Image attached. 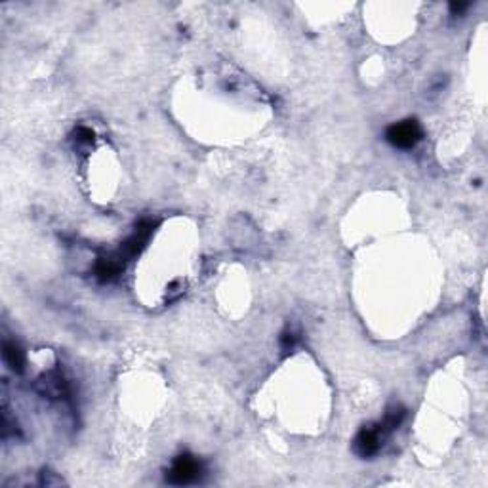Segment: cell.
Listing matches in <instances>:
<instances>
[{"label": "cell", "mask_w": 488, "mask_h": 488, "mask_svg": "<svg viewBox=\"0 0 488 488\" xmlns=\"http://www.w3.org/2000/svg\"><path fill=\"white\" fill-rule=\"evenodd\" d=\"M202 473H204V465L199 458L191 456V454H182V456L175 458L170 465L166 481L170 484H178V487L193 484L201 479Z\"/></svg>", "instance_id": "obj_1"}, {"label": "cell", "mask_w": 488, "mask_h": 488, "mask_svg": "<svg viewBox=\"0 0 488 488\" xmlns=\"http://www.w3.org/2000/svg\"><path fill=\"white\" fill-rule=\"evenodd\" d=\"M422 126L416 119H407L395 122L385 130V139L397 149H414L422 141Z\"/></svg>", "instance_id": "obj_2"}, {"label": "cell", "mask_w": 488, "mask_h": 488, "mask_svg": "<svg viewBox=\"0 0 488 488\" xmlns=\"http://www.w3.org/2000/svg\"><path fill=\"white\" fill-rule=\"evenodd\" d=\"M155 227H157V221H155V219L144 218L141 221H138V226H136L134 233L126 238L124 243L120 244L117 254H119L124 262H130V260H134L136 256H139V254L144 252L145 246H147V243H149V238L153 237Z\"/></svg>", "instance_id": "obj_3"}, {"label": "cell", "mask_w": 488, "mask_h": 488, "mask_svg": "<svg viewBox=\"0 0 488 488\" xmlns=\"http://www.w3.org/2000/svg\"><path fill=\"white\" fill-rule=\"evenodd\" d=\"M389 433L385 431V427L382 426V422L378 424H368L364 426L361 431L357 433V437L353 441V451L361 458H372L376 456L380 448H382L383 441Z\"/></svg>", "instance_id": "obj_4"}, {"label": "cell", "mask_w": 488, "mask_h": 488, "mask_svg": "<svg viewBox=\"0 0 488 488\" xmlns=\"http://www.w3.org/2000/svg\"><path fill=\"white\" fill-rule=\"evenodd\" d=\"M124 260L119 256V254H113V256H103L98 257L94 267V275L95 279L103 284L107 282H113L119 279V275H122L124 271Z\"/></svg>", "instance_id": "obj_5"}, {"label": "cell", "mask_w": 488, "mask_h": 488, "mask_svg": "<svg viewBox=\"0 0 488 488\" xmlns=\"http://www.w3.org/2000/svg\"><path fill=\"white\" fill-rule=\"evenodd\" d=\"M38 391L44 395V397H50V399H63L65 395L69 393V385L63 380V376L59 372H50L40 378L38 382Z\"/></svg>", "instance_id": "obj_6"}, {"label": "cell", "mask_w": 488, "mask_h": 488, "mask_svg": "<svg viewBox=\"0 0 488 488\" xmlns=\"http://www.w3.org/2000/svg\"><path fill=\"white\" fill-rule=\"evenodd\" d=\"M2 357H4V363L8 364V368L16 372V374H21L23 368H25V353H23V349L16 342L4 339V344H2Z\"/></svg>", "instance_id": "obj_7"}, {"label": "cell", "mask_w": 488, "mask_h": 488, "mask_svg": "<svg viewBox=\"0 0 488 488\" xmlns=\"http://www.w3.org/2000/svg\"><path fill=\"white\" fill-rule=\"evenodd\" d=\"M405 418H407V408L397 407V405H395V407L388 408V412H385V416H383L382 419V426L385 427V431L391 433L401 426L402 422H405Z\"/></svg>", "instance_id": "obj_8"}, {"label": "cell", "mask_w": 488, "mask_h": 488, "mask_svg": "<svg viewBox=\"0 0 488 488\" xmlns=\"http://www.w3.org/2000/svg\"><path fill=\"white\" fill-rule=\"evenodd\" d=\"M73 139H75L76 147L88 149V147H92V145H94L95 134H94V130H92V128H88V126H79V128L73 132Z\"/></svg>", "instance_id": "obj_9"}, {"label": "cell", "mask_w": 488, "mask_h": 488, "mask_svg": "<svg viewBox=\"0 0 488 488\" xmlns=\"http://www.w3.org/2000/svg\"><path fill=\"white\" fill-rule=\"evenodd\" d=\"M296 344H298V336H296V332H292V330L282 332L281 347H282V351H284V353H290V351L296 347Z\"/></svg>", "instance_id": "obj_10"}, {"label": "cell", "mask_w": 488, "mask_h": 488, "mask_svg": "<svg viewBox=\"0 0 488 488\" xmlns=\"http://www.w3.org/2000/svg\"><path fill=\"white\" fill-rule=\"evenodd\" d=\"M467 8H470V4H467V2H452L451 12H452V16H460V13L465 12Z\"/></svg>", "instance_id": "obj_11"}]
</instances>
